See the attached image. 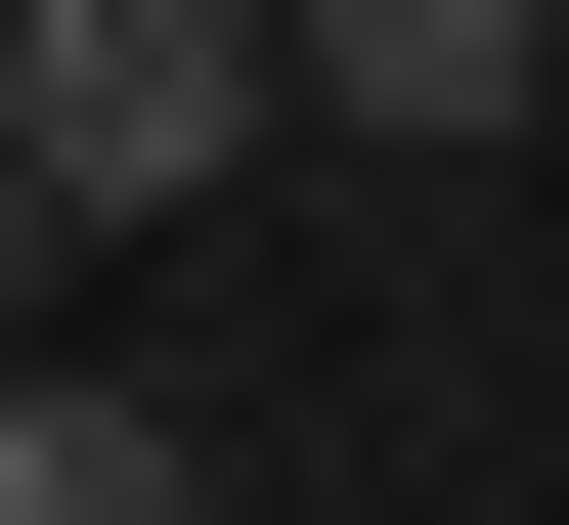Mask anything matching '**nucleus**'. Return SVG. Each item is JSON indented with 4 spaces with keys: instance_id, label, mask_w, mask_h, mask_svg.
Returning a JSON list of instances; mask_svg holds the SVG:
<instances>
[{
    "instance_id": "f257e3e1",
    "label": "nucleus",
    "mask_w": 569,
    "mask_h": 525,
    "mask_svg": "<svg viewBox=\"0 0 569 525\" xmlns=\"http://www.w3.org/2000/svg\"><path fill=\"white\" fill-rule=\"evenodd\" d=\"M263 0H0V175H44V220H219V175H263Z\"/></svg>"
},
{
    "instance_id": "f03ea898",
    "label": "nucleus",
    "mask_w": 569,
    "mask_h": 525,
    "mask_svg": "<svg viewBox=\"0 0 569 525\" xmlns=\"http://www.w3.org/2000/svg\"><path fill=\"white\" fill-rule=\"evenodd\" d=\"M263 44H307V132H395V175L569 132V0H263Z\"/></svg>"
},
{
    "instance_id": "7ed1b4c3",
    "label": "nucleus",
    "mask_w": 569,
    "mask_h": 525,
    "mask_svg": "<svg viewBox=\"0 0 569 525\" xmlns=\"http://www.w3.org/2000/svg\"><path fill=\"white\" fill-rule=\"evenodd\" d=\"M0 525H219V482H176V394H88V351H0Z\"/></svg>"
}]
</instances>
